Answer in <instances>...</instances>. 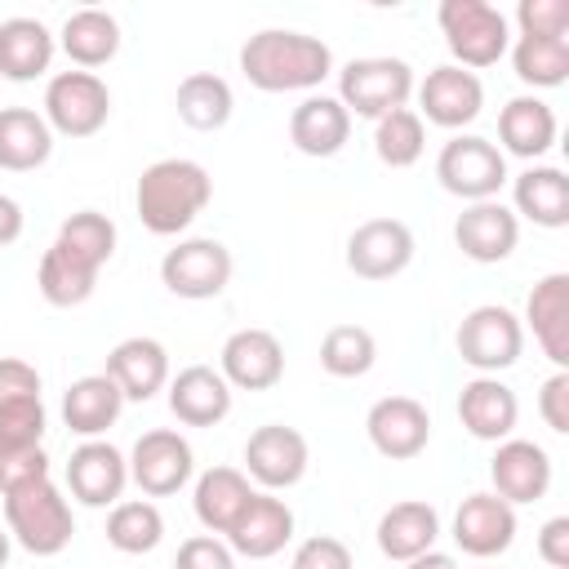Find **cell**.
I'll return each instance as SVG.
<instances>
[{"label":"cell","instance_id":"60d3db41","mask_svg":"<svg viewBox=\"0 0 569 569\" xmlns=\"http://www.w3.org/2000/svg\"><path fill=\"white\" fill-rule=\"evenodd\" d=\"M58 244H67L76 258H84L89 267H107L111 262V253H116V222L107 218V213H98V209H80V213H71L62 227H58V236H53Z\"/></svg>","mask_w":569,"mask_h":569},{"label":"cell","instance_id":"b9f144b4","mask_svg":"<svg viewBox=\"0 0 569 569\" xmlns=\"http://www.w3.org/2000/svg\"><path fill=\"white\" fill-rule=\"evenodd\" d=\"M36 480H49L44 445H0V498Z\"/></svg>","mask_w":569,"mask_h":569},{"label":"cell","instance_id":"277c9868","mask_svg":"<svg viewBox=\"0 0 569 569\" xmlns=\"http://www.w3.org/2000/svg\"><path fill=\"white\" fill-rule=\"evenodd\" d=\"M436 22L445 31L453 67H462V71L493 67L511 49V22L489 0H445L436 9Z\"/></svg>","mask_w":569,"mask_h":569},{"label":"cell","instance_id":"83f0119b","mask_svg":"<svg viewBox=\"0 0 569 569\" xmlns=\"http://www.w3.org/2000/svg\"><path fill=\"white\" fill-rule=\"evenodd\" d=\"M511 213L529 218L533 227H565L569 222V178L556 164H529L525 173L511 178Z\"/></svg>","mask_w":569,"mask_h":569},{"label":"cell","instance_id":"681fc988","mask_svg":"<svg viewBox=\"0 0 569 569\" xmlns=\"http://www.w3.org/2000/svg\"><path fill=\"white\" fill-rule=\"evenodd\" d=\"M405 569H458V560L449 551H422V556L405 560Z\"/></svg>","mask_w":569,"mask_h":569},{"label":"cell","instance_id":"ee69618b","mask_svg":"<svg viewBox=\"0 0 569 569\" xmlns=\"http://www.w3.org/2000/svg\"><path fill=\"white\" fill-rule=\"evenodd\" d=\"M173 569H236V551L218 533H196L178 547Z\"/></svg>","mask_w":569,"mask_h":569},{"label":"cell","instance_id":"d6986e66","mask_svg":"<svg viewBox=\"0 0 569 569\" xmlns=\"http://www.w3.org/2000/svg\"><path fill=\"white\" fill-rule=\"evenodd\" d=\"M289 538H293V511L284 498H276L267 489H253V498L227 529V547L244 560H271L289 547Z\"/></svg>","mask_w":569,"mask_h":569},{"label":"cell","instance_id":"7c38bea8","mask_svg":"<svg viewBox=\"0 0 569 569\" xmlns=\"http://www.w3.org/2000/svg\"><path fill=\"white\" fill-rule=\"evenodd\" d=\"M413 231L400 218H369L347 236V271L360 280H391L413 262Z\"/></svg>","mask_w":569,"mask_h":569},{"label":"cell","instance_id":"52a82bcc","mask_svg":"<svg viewBox=\"0 0 569 569\" xmlns=\"http://www.w3.org/2000/svg\"><path fill=\"white\" fill-rule=\"evenodd\" d=\"M40 116L62 138H93L111 120V89L98 71H58L44 84Z\"/></svg>","mask_w":569,"mask_h":569},{"label":"cell","instance_id":"4fadbf2b","mask_svg":"<svg viewBox=\"0 0 569 569\" xmlns=\"http://www.w3.org/2000/svg\"><path fill=\"white\" fill-rule=\"evenodd\" d=\"M418 93V120L436 124V129H462L480 116L485 107V84L476 71H462L453 62L431 67L422 84H413Z\"/></svg>","mask_w":569,"mask_h":569},{"label":"cell","instance_id":"44dd1931","mask_svg":"<svg viewBox=\"0 0 569 569\" xmlns=\"http://www.w3.org/2000/svg\"><path fill=\"white\" fill-rule=\"evenodd\" d=\"M453 244L471 262H507L520 244V218L502 200H476L453 222Z\"/></svg>","mask_w":569,"mask_h":569},{"label":"cell","instance_id":"cb8c5ba5","mask_svg":"<svg viewBox=\"0 0 569 569\" xmlns=\"http://www.w3.org/2000/svg\"><path fill=\"white\" fill-rule=\"evenodd\" d=\"M525 320H529L542 356L556 369H569V276L565 271H551L529 289Z\"/></svg>","mask_w":569,"mask_h":569},{"label":"cell","instance_id":"8d00e7d4","mask_svg":"<svg viewBox=\"0 0 569 569\" xmlns=\"http://www.w3.org/2000/svg\"><path fill=\"white\" fill-rule=\"evenodd\" d=\"M511 67L533 89H556L569 80V36H516Z\"/></svg>","mask_w":569,"mask_h":569},{"label":"cell","instance_id":"f35d334b","mask_svg":"<svg viewBox=\"0 0 569 569\" xmlns=\"http://www.w3.org/2000/svg\"><path fill=\"white\" fill-rule=\"evenodd\" d=\"M378 360V338L365 325H333L320 338V369L329 378H365Z\"/></svg>","mask_w":569,"mask_h":569},{"label":"cell","instance_id":"5b68a950","mask_svg":"<svg viewBox=\"0 0 569 569\" xmlns=\"http://www.w3.org/2000/svg\"><path fill=\"white\" fill-rule=\"evenodd\" d=\"M409 98H413V67L405 58L373 53V58H351L338 71V102L347 107V116L382 120Z\"/></svg>","mask_w":569,"mask_h":569},{"label":"cell","instance_id":"8fae6325","mask_svg":"<svg viewBox=\"0 0 569 569\" xmlns=\"http://www.w3.org/2000/svg\"><path fill=\"white\" fill-rule=\"evenodd\" d=\"M307 462H311L307 436L284 422H267L244 440V476L267 493L293 489L307 476Z\"/></svg>","mask_w":569,"mask_h":569},{"label":"cell","instance_id":"484cf974","mask_svg":"<svg viewBox=\"0 0 569 569\" xmlns=\"http://www.w3.org/2000/svg\"><path fill=\"white\" fill-rule=\"evenodd\" d=\"M347 138H351V116L333 93H307L289 116V142L302 156L329 160L347 147Z\"/></svg>","mask_w":569,"mask_h":569},{"label":"cell","instance_id":"8992f818","mask_svg":"<svg viewBox=\"0 0 569 569\" xmlns=\"http://www.w3.org/2000/svg\"><path fill=\"white\" fill-rule=\"evenodd\" d=\"M453 347L462 356V365H471L476 373H502L520 360L525 351V325L511 307L502 302H480L462 316L458 333H453Z\"/></svg>","mask_w":569,"mask_h":569},{"label":"cell","instance_id":"2e32d148","mask_svg":"<svg viewBox=\"0 0 569 569\" xmlns=\"http://www.w3.org/2000/svg\"><path fill=\"white\" fill-rule=\"evenodd\" d=\"M218 373L236 391H271L284 378V347L271 329H236L218 351Z\"/></svg>","mask_w":569,"mask_h":569},{"label":"cell","instance_id":"4316f807","mask_svg":"<svg viewBox=\"0 0 569 569\" xmlns=\"http://www.w3.org/2000/svg\"><path fill=\"white\" fill-rule=\"evenodd\" d=\"M556 111L542 102V98H533V93H520V98H511L502 111H498V151L502 156H520V160H538V156H547L551 151V142H556Z\"/></svg>","mask_w":569,"mask_h":569},{"label":"cell","instance_id":"f546056e","mask_svg":"<svg viewBox=\"0 0 569 569\" xmlns=\"http://www.w3.org/2000/svg\"><path fill=\"white\" fill-rule=\"evenodd\" d=\"M53 31L40 22V18H4L0 22V76L13 80V84H27L36 76L49 71L53 62Z\"/></svg>","mask_w":569,"mask_h":569},{"label":"cell","instance_id":"1f68e13d","mask_svg":"<svg viewBox=\"0 0 569 569\" xmlns=\"http://www.w3.org/2000/svg\"><path fill=\"white\" fill-rule=\"evenodd\" d=\"M53 156V129L31 107H0V169L31 173Z\"/></svg>","mask_w":569,"mask_h":569},{"label":"cell","instance_id":"9c48e42d","mask_svg":"<svg viewBox=\"0 0 569 569\" xmlns=\"http://www.w3.org/2000/svg\"><path fill=\"white\" fill-rule=\"evenodd\" d=\"M231 249L213 236H191V240H178L164 258H160V280L173 298H187V302H204V298H218L227 284H231Z\"/></svg>","mask_w":569,"mask_h":569},{"label":"cell","instance_id":"c3c4849f","mask_svg":"<svg viewBox=\"0 0 569 569\" xmlns=\"http://www.w3.org/2000/svg\"><path fill=\"white\" fill-rule=\"evenodd\" d=\"M22 236V204L13 196H0V249Z\"/></svg>","mask_w":569,"mask_h":569},{"label":"cell","instance_id":"ffe728a7","mask_svg":"<svg viewBox=\"0 0 569 569\" xmlns=\"http://www.w3.org/2000/svg\"><path fill=\"white\" fill-rule=\"evenodd\" d=\"M489 480H493V493L511 507L538 502L551 489V458L542 445L507 436V440H498V449L489 458Z\"/></svg>","mask_w":569,"mask_h":569},{"label":"cell","instance_id":"603a6c76","mask_svg":"<svg viewBox=\"0 0 569 569\" xmlns=\"http://www.w3.org/2000/svg\"><path fill=\"white\" fill-rule=\"evenodd\" d=\"M116 387H120V396L124 400H151L156 391H164L169 387V351H164V342H156V338H124V342H116L111 351H107V369H102Z\"/></svg>","mask_w":569,"mask_h":569},{"label":"cell","instance_id":"d6a6232c","mask_svg":"<svg viewBox=\"0 0 569 569\" xmlns=\"http://www.w3.org/2000/svg\"><path fill=\"white\" fill-rule=\"evenodd\" d=\"M58 44L76 62V71L107 67L120 53V22L107 9H76V13H67V22L58 31Z\"/></svg>","mask_w":569,"mask_h":569},{"label":"cell","instance_id":"f1b7e54d","mask_svg":"<svg viewBox=\"0 0 569 569\" xmlns=\"http://www.w3.org/2000/svg\"><path fill=\"white\" fill-rule=\"evenodd\" d=\"M436 538H440V511L431 502H418V498L387 507L378 520V551L387 560H400V565L422 556V551H436Z\"/></svg>","mask_w":569,"mask_h":569},{"label":"cell","instance_id":"e575fe53","mask_svg":"<svg viewBox=\"0 0 569 569\" xmlns=\"http://www.w3.org/2000/svg\"><path fill=\"white\" fill-rule=\"evenodd\" d=\"M36 284H40V298L49 302V307H80V302H89L93 298V289H98V267H89L84 258H76L67 244H49L44 253H40V267H36Z\"/></svg>","mask_w":569,"mask_h":569},{"label":"cell","instance_id":"ba28073f","mask_svg":"<svg viewBox=\"0 0 569 569\" xmlns=\"http://www.w3.org/2000/svg\"><path fill=\"white\" fill-rule=\"evenodd\" d=\"M436 178L449 196L476 204V200H498L502 182H507V156L498 151V142L480 138V133H458L440 147L436 156Z\"/></svg>","mask_w":569,"mask_h":569},{"label":"cell","instance_id":"3957f363","mask_svg":"<svg viewBox=\"0 0 569 569\" xmlns=\"http://www.w3.org/2000/svg\"><path fill=\"white\" fill-rule=\"evenodd\" d=\"M4 529L22 551L58 556V551H67V542L76 533V516L53 480H36V485L4 493Z\"/></svg>","mask_w":569,"mask_h":569},{"label":"cell","instance_id":"7dc6e473","mask_svg":"<svg viewBox=\"0 0 569 569\" xmlns=\"http://www.w3.org/2000/svg\"><path fill=\"white\" fill-rule=\"evenodd\" d=\"M538 556L547 569H569V516H551L538 529Z\"/></svg>","mask_w":569,"mask_h":569},{"label":"cell","instance_id":"74e56055","mask_svg":"<svg viewBox=\"0 0 569 569\" xmlns=\"http://www.w3.org/2000/svg\"><path fill=\"white\" fill-rule=\"evenodd\" d=\"M164 538V516L156 502L147 498H129V502H116L111 516H107V542L124 556H147L156 551Z\"/></svg>","mask_w":569,"mask_h":569},{"label":"cell","instance_id":"ab89813d","mask_svg":"<svg viewBox=\"0 0 569 569\" xmlns=\"http://www.w3.org/2000/svg\"><path fill=\"white\" fill-rule=\"evenodd\" d=\"M422 147H427V129L418 120V111L409 107H396L387 111L382 120H373V151L387 169H409L422 160Z\"/></svg>","mask_w":569,"mask_h":569},{"label":"cell","instance_id":"7a4b0ae2","mask_svg":"<svg viewBox=\"0 0 569 569\" xmlns=\"http://www.w3.org/2000/svg\"><path fill=\"white\" fill-rule=\"evenodd\" d=\"M209 200H213V178L200 160H187V156H164L147 164L133 187L138 222L151 236H182L204 213Z\"/></svg>","mask_w":569,"mask_h":569},{"label":"cell","instance_id":"30bf717a","mask_svg":"<svg viewBox=\"0 0 569 569\" xmlns=\"http://www.w3.org/2000/svg\"><path fill=\"white\" fill-rule=\"evenodd\" d=\"M196 471V453L187 445V436H178L173 427H156L142 431L129 449V480L147 493V498H169L178 493Z\"/></svg>","mask_w":569,"mask_h":569},{"label":"cell","instance_id":"f907efd6","mask_svg":"<svg viewBox=\"0 0 569 569\" xmlns=\"http://www.w3.org/2000/svg\"><path fill=\"white\" fill-rule=\"evenodd\" d=\"M9 551H13V538H9V529H0V569L9 565Z\"/></svg>","mask_w":569,"mask_h":569},{"label":"cell","instance_id":"5bb4252c","mask_svg":"<svg viewBox=\"0 0 569 569\" xmlns=\"http://www.w3.org/2000/svg\"><path fill=\"white\" fill-rule=\"evenodd\" d=\"M365 431H369V445L391 458V462H409L427 449L431 440V413L422 400L413 396H382L369 405L365 413Z\"/></svg>","mask_w":569,"mask_h":569},{"label":"cell","instance_id":"7402d4cb","mask_svg":"<svg viewBox=\"0 0 569 569\" xmlns=\"http://www.w3.org/2000/svg\"><path fill=\"white\" fill-rule=\"evenodd\" d=\"M458 422L476 436V440H507L520 422V400L516 391L493 378V373H476L471 382H462L458 391Z\"/></svg>","mask_w":569,"mask_h":569},{"label":"cell","instance_id":"9a60e30c","mask_svg":"<svg viewBox=\"0 0 569 569\" xmlns=\"http://www.w3.org/2000/svg\"><path fill=\"white\" fill-rule=\"evenodd\" d=\"M44 440V400L36 365L0 356V445H40Z\"/></svg>","mask_w":569,"mask_h":569},{"label":"cell","instance_id":"bcb514c9","mask_svg":"<svg viewBox=\"0 0 569 569\" xmlns=\"http://www.w3.org/2000/svg\"><path fill=\"white\" fill-rule=\"evenodd\" d=\"M538 413H542V422H547L556 436L569 431V369H556V373L542 382V391H538Z\"/></svg>","mask_w":569,"mask_h":569},{"label":"cell","instance_id":"ac0fdd59","mask_svg":"<svg viewBox=\"0 0 569 569\" xmlns=\"http://www.w3.org/2000/svg\"><path fill=\"white\" fill-rule=\"evenodd\" d=\"M453 542L471 560H493L516 542V507L498 493H467L453 511Z\"/></svg>","mask_w":569,"mask_h":569},{"label":"cell","instance_id":"836d02e7","mask_svg":"<svg viewBox=\"0 0 569 569\" xmlns=\"http://www.w3.org/2000/svg\"><path fill=\"white\" fill-rule=\"evenodd\" d=\"M253 498V485L240 467H209L200 480H196V493H191V507H196V520L209 529V533H227L236 525V516L244 511V502Z\"/></svg>","mask_w":569,"mask_h":569},{"label":"cell","instance_id":"7bdbcfd3","mask_svg":"<svg viewBox=\"0 0 569 569\" xmlns=\"http://www.w3.org/2000/svg\"><path fill=\"white\" fill-rule=\"evenodd\" d=\"M516 27H520V36H565L569 31V4L565 0H520Z\"/></svg>","mask_w":569,"mask_h":569},{"label":"cell","instance_id":"f6af8a7d","mask_svg":"<svg viewBox=\"0 0 569 569\" xmlns=\"http://www.w3.org/2000/svg\"><path fill=\"white\" fill-rule=\"evenodd\" d=\"M289 569H356V565H351V551H347L342 538L316 533V538H302V542H298Z\"/></svg>","mask_w":569,"mask_h":569},{"label":"cell","instance_id":"d4e9b609","mask_svg":"<svg viewBox=\"0 0 569 569\" xmlns=\"http://www.w3.org/2000/svg\"><path fill=\"white\" fill-rule=\"evenodd\" d=\"M169 413L182 427H218L231 413V387L213 365H187L169 378Z\"/></svg>","mask_w":569,"mask_h":569},{"label":"cell","instance_id":"4dcf8cb0","mask_svg":"<svg viewBox=\"0 0 569 569\" xmlns=\"http://www.w3.org/2000/svg\"><path fill=\"white\" fill-rule=\"evenodd\" d=\"M120 409L124 396L107 373H84L62 391V422L84 440H98L107 427H116Z\"/></svg>","mask_w":569,"mask_h":569},{"label":"cell","instance_id":"6da1fadb","mask_svg":"<svg viewBox=\"0 0 569 569\" xmlns=\"http://www.w3.org/2000/svg\"><path fill=\"white\" fill-rule=\"evenodd\" d=\"M240 71L262 93H302L333 71V49L307 31H253L240 44Z\"/></svg>","mask_w":569,"mask_h":569},{"label":"cell","instance_id":"e0dca14e","mask_svg":"<svg viewBox=\"0 0 569 569\" xmlns=\"http://www.w3.org/2000/svg\"><path fill=\"white\" fill-rule=\"evenodd\" d=\"M129 485V458L107 440H84L67 458V489L84 507H116Z\"/></svg>","mask_w":569,"mask_h":569},{"label":"cell","instance_id":"d590c367","mask_svg":"<svg viewBox=\"0 0 569 569\" xmlns=\"http://www.w3.org/2000/svg\"><path fill=\"white\" fill-rule=\"evenodd\" d=\"M173 107H178V120H182L187 129L213 133V129H222V124L231 120L236 93H231V84H227L222 76H213V71H191V76H182V84H178V93H173Z\"/></svg>","mask_w":569,"mask_h":569}]
</instances>
